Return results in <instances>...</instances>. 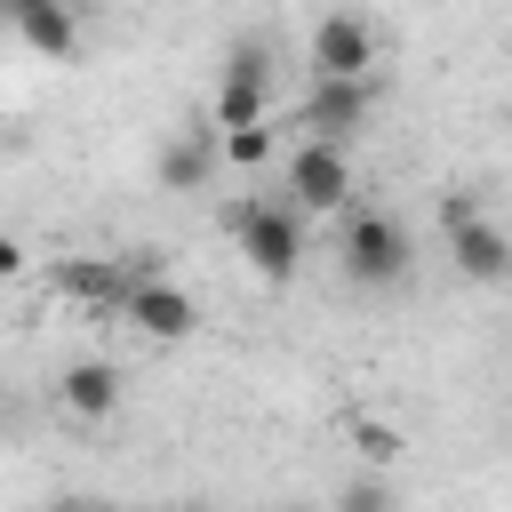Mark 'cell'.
Masks as SVG:
<instances>
[{
  "instance_id": "obj_15",
  "label": "cell",
  "mask_w": 512,
  "mask_h": 512,
  "mask_svg": "<svg viewBox=\"0 0 512 512\" xmlns=\"http://www.w3.org/2000/svg\"><path fill=\"white\" fill-rule=\"evenodd\" d=\"M392 504H400V496H392V480H384V472H360V480L336 496V512H392Z\"/></svg>"
},
{
  "instance_id": "obj_10",
  "label": "cell",
  "mask_w": 512,
  "mask_h": 512,
  "mask_svg": "<svg viewBox=\"0 0 512 512\" xmlns=\"http://www.w3.org/2000/svg\"><path fill=\"white\" fill-rule=\"evenodd\" d=\"M136 272H152V264H120V256H56L48 288L72 296V304H88V312H120V296H128Z\"/></svg>"
},
{
  "instance_id": "obj_9",
  "label": "cell",
  "mask_w": 512,
  "mask_h": 512,
  "mask_svg": "<svg viewBox=\"0 0 512 512\" xmlns=\"http://www.w3.org/2000/svg\"><path fill=\"white\" fill-rule=\"evenodd\" d=\"M216 168H224V160H216V128H208V120H184V128L160 136V160H152L160 192H208Z\"/></svg>"
},
{
  "instance_id": "obj_5",
  "label": "cell",
  "mask_w": 512,
  "mask_h": 512,
  "mask_svg": "<svg viewBox=\"0 0 512 512\" xmlns=\"http://www.w3.org/2000/svg\"><path fill=\"white\" fill-rule=\"evenodd\" d=\"M440 224H448V264H456L464 280H480V288H504V280H512V232H504L480 200H448Z\"/></svg>"
},
{
  "instance_id": "obj_8",
  "label": "cell",
  "mask_w": 512,
  "mask_h": 512,
  "mask_svg": "<svg viewBox=\"0 0 512 512\" xmlns=\"http://www.w3.org/2000/svg\"><path fill=\"white\" fill-rule=\"evenodd\" d=\"M368 112H376V80H312L296 120H304V136H312V144H344Z\"/></svg>"
},
{
  "instance_id": "obj_4",
  "label": "cell",
  "mask_w": 512,
  "mask_h": 512,
  "mask_svg": "<svg viewBox=\"0 0 512 512\" xmlns=\"http://www.w3.org/2000/svg\"><path fill=\"white\" fill-rule=\"evenodd\" d=\"M280 184H288L280 200H288L296 216H344V208H352V152L304 136V144L280 160Z\"/></svg>"
},
{
  "instance_id": "obj_14",
  "label": "cell",
  "mask_w": 512,
  "mask_h": 512,
  "mask_svg": "<svg viewBox=\"0 0 512 512\" xmlns=\"http://www.w3.org/2000/svg\"><path fill=\"white\" fill-rule=\"evenodd\" d=\"M352 456H360L368 472H392V464H400V424H376V416H360V424H352Z\"/></svg>"
},
{
  "instance_id": "obj_6",
  "label": "cell",
  "mask_w": 512,
  "mask_h": 512,
  "mask_svg": "<svg viewBox=\"0 0 512 512\" xmlns=\"http://www.w3.org/2000/svg\"><path fill=\"white\" fill-rule=\"evenodd\" d=\"M304 64H312V80H376V16L328 8L304 40Z\"/></svg>"
},
{
  "instance_id": "obj_7",
  "label": "cell",
  "mask_w": 512,
  "mask_h": 512,
  "mask_svg": "<svg viewBox=\"0 0 512 512\" xmlns=\"http://www.w3.org/2000/svg\"><path fill=\"white\" fill-rule=\"evenodd\" d=\"M120 320H128L144 344H184V336L200 328V304H192V288H176V280L152 264V272H136V280H128Z\"/></svg>"
},
{
  "instance_id": "obj_13",
  "label": "cell",
  "mask_w": 512,
  "mask_h": 512,
  "mask_svg": "<svg viewBox=\"0 0 512 512\" xmlns=\"http://www.w3.org/2000/svg\"><path fill=\"white\" fill-rule=\"evenodd\" d=\"M272 152H280L272 120H264V128H232V136H216V160H224V168H248V176H264Z\"/></svg>"
},
{
  "instance_id": "obj_12",
  "label": "cell",
  "mask_w": 512,
  "mask_h": 512,
  "mask_svg": "<svg viewBox=\"0 0 512 512\" xmlns=\"http://www.w3.org/2000/svg\"><path fill=\"white\" fill-rule=\"evenodd\" d=\"M0 16H8V32H16L32 56H48V64H72V56H80V16H72V8H56V0H8Z\"/></svg>"
},
{
  "instance_id": "obj_11",
  "label": "cell",
  "mask_w": 512,
  "mask_h": 512,
  "mask_svg": "<svg viewBox=\"0 0 512 512\" xmlns=\"http://www.w3.org/2000/svg\"><path fill=\"white\" fill-rule=\"evenodd\" d=\"M120 400H128V376L112 368V360H64V376H56V408L64 416H80V424H104V416H120Z\"/></svg>"
},
{
  "instance_id": "obj_3",
  "label": "cell",
  "mask_w": 512,
  "mask_h": 512,
  "mask_svg": "<svg viewBox=\"0 0 512 512\" xmlns=\"http://www.w3.org/2000/svg\"><path fill=\"white\" fill-rule=\"evenodd\" d=\"M264 120H272V48L264 40H232L216 104H208V128L232 136V128H264Z\"/></svg>"
},
{
  "instance_id": "obj_2",
  "label": "cell",
  "mask_w": 512,
  "mask_h": 512,
  "mask_svg": "<svg viewBox=\"0 0 512 512\" xmlns=\"http://www.w3.org/2000/svg\"><path fill=\"white\" fill-rule=\"evenodd\" d=\"M224 232L240 240V256H248V264H256V280H272V288H288V280L304 272V216H296L288 200L248 192V200H232V208H224Z\"/></svg>"
},
{
  "instance_id": "obj_1",
  "label": "cell",
  "mask_w": 512,
  "mask_h": 512,
  "mask_svg": "<svg viewBox=\"0 0 512 512\" xmlns=\"http://www.w3.org/2000/svg\"><path fill=\"white\" fill-rule=\"evenodd\" d=\"M336 272H344L352 288H400V280L416 272V232H408V216H392V208H344Z\"/></svg>"
},
{
  "instance_id": "obj_16",
  "label": "cell",
  "mask_w": 512,
  "mask_h": 512,
  "mask_svg": "<svg viewBox=\"0 0 512 512\" xmlns=\"http://www.w3.org/2000/svg\"><path fill=\"white\" fill-rule=\"evenodd\" d=\"M24 264H32V256H24V240H16V232H0V288H8Z\"/></svg>"
}]
</instances>
